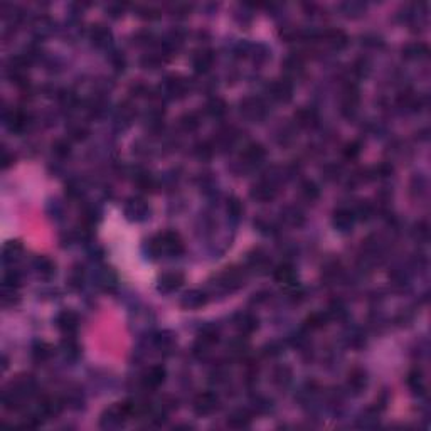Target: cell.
Wrapping results in <instances>:
<instances>
[{
    "label": "cell",
    "mask_w": 431,
    "mask_h": 431,
    "mask_svg": "<svg viewBox=\"0 0 431 431\" xmlns=\"http://www.w3.org/2000/svg\"><path fill=\"white\" fill-rule=\"evenodd\" d=\"M165 379V369L160 367V365H153V367H150L149 371L145 372V376H143V384H145V387H150V389H155V387H159L162 382H164Z\"/></svg>",
    "instance_id": "obj_4"
},
{
    "label": "cell",
    "mask_w": 431,
    "mask_h": 431,
    "mask_svg": "<svg viewBox=\"0 0 431 431\" xmlns=\"http://www.w3.org/2000/svg\"><path fill=\"white\" fill-rule=\"evenodd\" d=\"M108 37H110V32L105 31V29H99V26L93 31V39H96V42H98V44H103Z\"/></svg>",
    "instance_id": "obj_19"
},
{
    "label": "cell",
    "mask_w": 431,
    "mask_h": 431,
    "mask_svg": "<svg viewBox=\"0 0 431 431\" xmlns=\"http://www.w3.org/2000/svg\"><path fill=\"white\" fill-rule=\"evenodd\" d=\"M251 196L256 197V199H260V200H266V199H271L273 192L268 185H258V187H254V190L251 192Z\"/></svg>",
    "instance_id": "obj_14"
},
{
    "label": "cell",
    "mask_w": 431,
    "mask_h": 431,
    "mask_svg": "<svg viewBox=\"0 0 431 431\" xmlns=\"http://www.w3.org/2000/svg\"><path fill=\"white\" fill-rule=\"evenodd\" d=\"M127 214L130 219H136V221L145 219V216L149 214V207H147L145 200H142V199L130 200V204L127 206Z\"/></svg>",
    "instance_id": "obj_6"
},
{
    "label": "cell",
    "mask_w": 431,
    "mask_h": 431,
    "mask_svg": "<svg viewBox=\"0 0 431 431\" xmlns=\"http://www.w3.org/2000/svg\"><path fill=\"white\" fill-rule=\"evenodd\" d=\"M206 303V295L200 292H189L182 298V307L185 308H199Z\"/></svg>",
    "instance_id": "obj_7"
},
{
    "label": "cell",
    "mask_w": 431,
    "mask_h": 431,
    "mask_svg": "<svg viewBox=\"0 0 431 431\" xmlns=\"http://www.w3.org/2000/svg\"><path fill=\"white\" fill-rule=\"evenodd\" d=\"M273 96H275L276 99H290V96H292V86L288 84L286 81H280V83H275L273 84Z\"/></svg>",
    "instance_id": "obj_9"
},
{
    "label": "cell",
    "mask_w": 431,
    "mask_h": 431,
    "mask_svg": "<svg viewBox=\"0 0 431 431\" xmlns=\"http://www.w3.org/2000/svg\"><path fill=\"white\" fill-rule=\"evenodd\" d=\"M352 213L350 211H346V209H340L335 213V217H333V224L337 226L339 229H349L352 226Z\"/></svg>",
    "instance_id": "obj_10"
},
{
    "label": "cell",
    "mask_w": 431,
    "mask_h": 431,
    "mask_svg": "<svg viewBox=\"0 0 431 431\" xmlns=\"http://www.w3.org/2000/svg\"><path fill=\"white\" fill-rule=\"evenodd\" d=\"M251 423V416L248 414L246 411L239 409V411H234L231 416L228 418V425L232 426V428H243V426H248Z\"/></svg>",
    "instance_id": "obj_8"
},
{
    "label": "cell",
    "mask_w": 431,
    "mask_h": 431,
    "mask_svg": "<svg viewBox=\"0 0 431 431\" xmlns=\"http://www.w3.org/2000/svg\"><path fill=\"white\" fill-rule=\"evenodd\" d=\"M211 63H213V56L209 52H202L194 59V66L199 73H204L211 67Z\"/></svg>",
    "instance_id": "obj_13"
},
{
    "label": "cell",
    "mask_w": 431,
    "mask_h": 431,
    "mask_svg": "<svg viewBox=\"0 0 431 431\" xmlns=\"http://www.w3.org/2000/svg\"><path fill=\"white\" fill-rule=\"evenodd\" d=\"M349 384H352V386L355 387V389H361L362 386H364L365 384V379H364V374H362V372H359L357 376L355 374H352V377L349 379Z\"/></svg>",
    "instance_id": "obj_21"
},
{
    "label": "cell",
    "mask_w": 431,
    "mask_h": 431,
    "mask_svg": "<svg viewBox=\"0 0 431 431\" xmlns=\"http://www.w3.org/2000/svg\"><path fill=\"white\" fill-rule=\"evenodd\" d=\"M207 108H209V113H213V115H216V116H217V115H222L226 111V105H224V101H222V99H213V101L209 103V105H207Z\"/></svg>",
    "instance_id": "obj_16"
},
{
    "label": "cell",
    "mask_w": 431,
    "mask_h": 431,
    "mask_svg": "<svg viewBox=\"0 0 431 431\" xmlns=\"http://www.w3.org/2000/svg\"><path fill=\"white\" fill-rule=\"evenodd\" d=\"M182 283H184V275H182V273H177V271L165 273L159 280V290L164 293H170L174 292V290H177L179 286H182Z\"/></svg>",
    "instance_id": "obj_3"
},
{
    "label": "cell",
    "mask_w": 431,
    "mask_h": 431,
    "mask_svg": "<svg viewBox=\"0 0 431 431\" xmlns=\"http://www.w3.org/2000/svg\"><path fill=\"white\" fill-rule=\"evenodd\" d=\"M275 278L280 283H292L295 280V271H293V268L290 265H282V266L276 268Z\"/></svg>",
    "instance_id": "obj_11"
},
{
    "label": "cell",
    "mask_w": 431,
    "mask_h": 431,
    "mask_svg": "<svg viewBox=\"0 0 431 431\" xmlns=\"http://www.w3.org/2000/svg\"><path fill=\"white\" fill-rule=\"evenodd\" d=\"M150 248H152V253L155 256H160V254H167V256H177L184 251V244H182V239L179 238V234L175 232H164V234L157 236L152 243H150Z\"/></svg>",
    "instance_id": "obj_1"
},
{
    "label": "cell",
    "mask_w": 431,
    "mask_h": 431,
    "mask_svg": "<svg viewBox=\"0 0 431 431\" xmlns=\"http://www.w3.org/2000/svg\"><path fill=\"white\" fill-rule=\"evenodd\" d=\"M258 322L256 318H253L251 315H244L243 320H241V325H239V329L243 330V332H253L254 329H256Z\"/></svg>",
    "instance_id": "obj_15"
},
{
    "label": "cell",
    "mask_w": 431,
    "mask_h": 431,
    "mask_svg": "<svg viewBox=\"0 0 431 431\" xmlns=\"http://www.w3.org/2000/svg\"><path fill=\"white\" fill-rule=\"evenodd\" d=\"M217 408V396L213 393H202L194 401V409L197 414H209Z\"/></svg>",
    "instance_id": "obj_2"
},
{
    "label": "cell",
    "mask_w": 431,
    "mask_h": 431,
    "mask_svg": "<svg viewBox=\"0 0 431 431\" xmlns=\"http://www.w3.org/2000/svg\"><path fill=\"white\" fill-rule=\"evenodd\" d=\"M244 157L249 162H258L265 157V149L261 145H258V143H253V145H249L244 150Z\"/></svg>",
    "instance_id": "obj_12"
},
{
    "label": "cell",
    "mask_w": 431,
    "mask_h": 431,
    "mask_svg": "<svg viewBox=\"0 0 431 431\" xmlns=\"http://www.w3.org/2000/svg\"><path fill=\"white\" fill-rule=\"evenodd\" d=\"M56 323L63 332L71 333L73 330H76V327H78V317H76V314H73V312L64 310L57 315Z\"/></svg>",
    "instance_id": "obj_5"
},
{
    "label": "cell",
    "mask_w": 431,
    "mask_h": 431,
    "mask_svg": "<svg viewBox=\"0 0 431 431\" xmlns=\"http://www.w3.org/2000/svg\"><path fill=\"white\" fill-rule=\"evenodd\" d=\"M54 152L56 153H59V155H67V153H69V143H66V142H56L54 143Z\"/></svg>",
    "instance_id": "obj_22"
},
{
    "label": "cell",
    "mask_w": 431,
    "mask_h": 431,
    "mask_svg": "<svg viewBox=\"0 0 431 431\" xmlns=\"http://www.w3.org/2000/svg\"><path fill=\"white\" fill-rule=\"evenodd\" d=\"M303 194L308 199H317L318 197V189L314 182H305L303 184Z\"/></svg>",
    "instance_id": "obj_18"
},
{
    "label": "cell",
    "mask_w": 431,
    "mask_h": 431,
    "mask_svg": "<svg viewBox=\"0 0 431 431\" xmlns=\"http://www.w3.org/2000/svg\"><path fill=\"white\" fill-rule=\"evenodd\" d=\"M20 249H22L20 243H17V241H10V243L5 246V249H3V253H5V260H9V258H14L17 253H19Z\"/></svg>",
    "instance_id": "obj_17"
},
{
    "label": "cell",
    "mask_w": 431,
    "mask_h": 431,
    "mask_svg": "<svg viewBox=\"0 0 431 431\" xmlns=\"http://www.w3.org/2000/svg\"><path fill=\"white\" fill-rule=\"evenodd\" d=\"M182 125H184L187 130H194V128H197L199 121H197V118L194 116V115H185V116L182 118Z\"/></svg>",
    "instance_id": "obj_20"
}]
</instances>
